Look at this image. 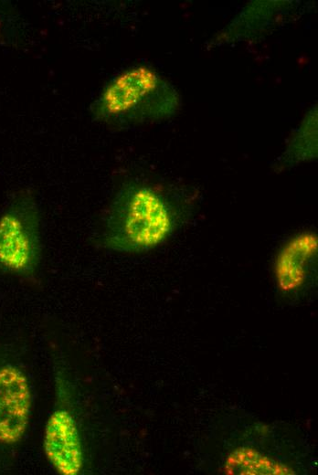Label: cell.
Segmentation results:
<instances>
[{
  "label": "cell",
  "mask_w": 318,
  "mask_h": 475,
  "mask_svg": "<svg viewBox=\"0 0 318 475\" xmlns=\"http://www.w3.org/2000/svg\"><path fill=\"white\" fill-rule=\"evenodd\" d=\"M179 223L178 208L168 194L149 184L129 182L110 204L96 243L112 252H148L168 240Z\"/></svg>",
  "instance_id": "obj_1"
},
{
  "label": "cell",
  "mask_w": 318,
  "mask_h": 475,
  "mask_svg": "<svg viewBox=\"0 0 318 475\" xmlns=\"http://www.w3.org/2000/svg\"><path fill=\"white\" fill-rule=\"evenodd\" d=\"M178 105V94L168 82L148 68L135 67L111 79L91 111L100 120L125 124L167 118Z\"/></svg>",
  "instance_id": "obj_2"
},
{
  "label": "cell",
  "mask_w": 318,
  "mask_h": 475,
  "mask_svg": "<svg viewBox=\"0 0 318 475\" xmlns=\"http://www.w3.org/2000/svg\"><path fill=\"white\" fill-rule=\"evenodd\" d=\"M42 257L40 208L32 191L21 189L0 214V274L31 279Z\"/></svg>",
  "instance_id": "obj_3"
},
{
  "label": "cell",
  "mask_w": 318,
  "mask_h": 475,
  "mask_svg": "<svg viewBox=\"0 0 318 475\" xmlns=\"http://www.w3.org/2000/svg\"><path fill=\"white\" fill-rule=\"evenodd\" d=\"M31 392L28 380L17 366H0V444L18 443L28 425Z\"/></svg>",
  "instance_id": "obj_4"
},
{
  "label": "cell",
  "mask_w": 318,
  "mask_h": 475,
  "mask_svg": "<svg viewBox=\"0 0 318 475\" xmlns=\"http://www.w3.org/2000/svg\"><path fill=\"white\" fill-rule=\"evenodd\" d=\"M45 452L58 472L76 475L82 467V450L79 432L71 415L64 410L54 412L46 426Z\"/></svg>",
  "instance_id": "obj_5"
},
{
  "label": "cell",
  "mask_w": 318,
  "mask_h": 475,
  "mask_svg": "<svg viewBox=\"0 0 318 475\" xmlns=\"http://www.w3.org/2000/svg\"><path fill=\"white\" fill-rule=\"evenodd\" d=\"M315 252L316 239L309 234L298 235L286 244L277 260V275L285 288L301 284Z\"/></svg>",
  "instance_id": "obj_6"
}]
</instances>
